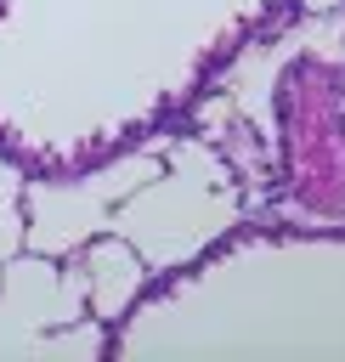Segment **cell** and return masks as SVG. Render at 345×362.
<instances>
[{
  "mask_svg": "<svg viewBox=\"0 0 345 362\" xmlns=\"http://www.w3.org/2000/svg\"><path fill=\"white\" fill-rule=\"evenodd\" d=\"M85 305H90V322H113L119 311H130V300L141 294L147 283V266L136 260L130 243L119 238H96L85 249Z\"/></svg>",
  "mask_w": 345,
  "mask_h": 362,
  "instance_id": "6da1fadb",
  "label": "cell"
},
{
  "mask_svg": "<svg viewBox=\"0 0 345 362\" xmlns=\"http://www.w3.org/2000/svg\"><path fill=\"white\" fill-rule=\"evenodd\" d=\"M305 6H311V11H334L339 0H305Z\"/></svg>",
  "mask_w": 345,
  "mask_h": 362,
  "instance_id": "7a4b0ae2",
  "label": "cell"
}]
</instances>
